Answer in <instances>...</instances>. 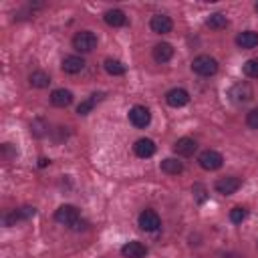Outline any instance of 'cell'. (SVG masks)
Instances as JSON below:
<instances>
[{
    "instance_id": "484cf974",
    "label": "cell",
    "mask_w": 258,
    "mask_h": 258,
    "mask_svg": "<svg viewBox=\"0 0 258 258\" xmlns=\"http://www.w3.org/2000/svg\"><path fill=\"white\" fill-rule=\"evenodd\" d=\"M242 71H244L246 77L258 79V58H248V60L242 64Z\"/></svg>"
},
{
    "instance_id": "2e32d148",
    "label": "cell",
    "mask_w": 258,
    "mask_h": 258,
    "mask_svg": "<svg viewBox=\"0 0 258 258\" xmlns=\"http://www.w3.org/2000/svg\"><path fill=\"white\" fill-rule=\"evenodd\" d=\"M171 56H173V46L169 42H157L153 46V60L155 62L163 64V62L171 60Z\"/></svg>"
},
{
    "instance_id": "7c38bea8",
    "label": "cell",
    "mask_w": 258,
    "mask_h": 258,
    "mask_svg": "<svg viewBox=\"0 0 258 258\" xmlns=\"http://www.w3.org/2000/svg\"><path fill=\"white\" fill-rule=\"evenodd\" d=\"M196 149H198V143L191 137H179L173 143V153L179 155V157H189V155L196 153Z\"/></svg>"
},
{
    "instance_id": "9c48e42d",
    "label": "cell",
    "mask_w": 258,
    "mask_h": 258,
    "mask_svg": "<svg viewBox=\"0 0 258 258\" xmlns=\"http://www.w3.org/2000/svg\"><path fill=\"white\" fill-rule=\"evenodd\" d=\"M240 185H242L240 177H236V175H226V177H220L214 187H216V191L222 194V196H232V194H236V191L240 189Z\"/></svg>"
},
{
    "instance_id": "7402d4cb",
    "label": "cell",
    "mask_w": 258,
    "mask_h": 258,
    "mask_svg": "<svg viewBox=\"0 0 258 258\" xmlns=\"http://www.w3.org/2000/svg\"><path fill=\"white\" fill-rule=\"evenodd\" d=\"M161 171L167 173V175H179L183 171V163L175 157H165L161 161Z\"/></svg>"
},
{
    "instance_id": "9a60e30c",
    "label": "cell",
    "mask_w": 258,
    "mask_h": 258,
    "mask_svg": "<svg viewBox=\"0 0 258 258\" xmlns=\"http://www.w3.org/2000/svg\"><path fill=\"white\" fill-rule=\"evenodd\" d=\"M121 254L125 258H145L147 256V246L141 244L139 240H131L121 248Z\"/></svg>"
},
{
    "instance_id": "f546056e",
    "label": "cell",
    "mask_w": 258,
    "mask_h": 258,
    "mask_svg": "<svg viewBox=\"0 0 258 258\" xmlns=\"http://www.w3.org/2000/svg\"><path fill=\"white\" fill-rule=\"evenodd\" d=\"M46 163H48V159H46V157H40V163H38V165H40V167H44Z\"/></svg>"
},
{
    "instance_id": "f1b7e54d",
    "label": "cell",
    "mask_w": 258,
    "mask_h": 258,
    "mask_svg": "<svg viewBox=\"0 0 258 258\" xmlns=\"http://www.w3.org/2000/svg\"><path fill=\"white\" fill-rule=\"evenodd\" d=\"M191 191H194V196H196V200H198L200 204H202V202H206V187H204L202 183H194Z\"/></svg>"
},
{
    "instance_id": "4316f807",
    "label": "cell",
    "mask_w": 258,
    "mask_h": 258,
    "mask_svg": "<svg viewBox=\"0 0 258 258\" xmlns=\"http://www.w3.org/2000/svg\"><path fill=\"white\" fill-rule=\"evenodd\" d=\"M30 131H32V135L42 137V135H46V133H48V125H46L42 119H34V121L30 123Z\"/></svg>"
},
{
    "instance_id": "3957f363",
    "label": "cell",
    "mask_w": 258,
    "mask_h": 258,
    "mask_svg": "<svg viewBox=\"0 0 258 258\" xmlns=\"http://www.w3.org/2000/svg\"><path fill=\"white\" fill-rule=\"evenodd\" d=\"M228 97H230L236 105H244V103L252 101V97H254V89H252V85H250V83L240 81V83H236V85H232V87H230Z\"/></svg>"
},
{
    "instance_id": "d6986e66",
    "label": "cell",
    "mask_w": 258,
    "mask_h": 258,
    "mask_svg": "<svg viewBox=\"0 0 258 258\" xmlns=\"http://www.w3.org/2000/svg\"><path fill=\"white\" fill-rule=\"evenodd\" d=\"M50 103L54 105V107H69L71 103H73V93L69 91V89H54L52 93H50Z\"/></svg>"
},
{
    "instance_id": "30bf717a",
    "label": "cell",
    "mask_w": 258,
    "mask_h": 258,
    "mask_svg": "<svg viewBox=\"0 0 258 258\" xmlns=\"http://www.w3.org/2000/svg\"><path fill=\"white\" fill-rule=\"evenodd\" d=\"M149 28L155 34H167L173 28V20L167 14H153L151 20H149Z\"/></svg>"
},
{
    "instance_id": "8fae6325",
    "label": "cell",
    "mask_w": 258,
    "mask_h": 258,
    "mask_svg": "<svg viewBox=\"0 0 258 258\" xmlns=\"http://www.w3.org/2000/svg\"><path fill=\"white\" fill-rule=\"evenodd\" d=\"M165 101H167L169 107H183V105L189 103V93L181 87H173L165 93Z\"/></svg>"
},
{
    "instance_id": "5bb4252c",
    "label": "cell",
    "mask_w": 258,
    "mask_h": 258,
    "mask_svg": "<svg viewBox=\"0 0 258 258\" xmlns=\"http://www.w3.org/2000/svg\"><path fill=\"white\" fill-rule=\"evenodd\" d=\"M155 141L153 139H149V137H141V139H137L135 143H133V151H135V155L137 157H141V159H147V157H151L153 153H155Z\"/></svg>"
},
{
    "instance_id": "7a4b0ae2",
    "label": "cell",
    "mask_w": 258,
    "mask_h": 258,
    "mask_svg": "<svg viewBox=\"0 0 258 258\" xmlns=\"http://www.w3.org/2000/svg\"><path fill=\"white\" fill-rule=\"evenodd\" d=\"M191 71L200 77H212L218 73V60L210 54H200L191 60Z\"/></svg>"
},
{
    "instance_id": "e0dca14e",
    "label": "cell",
    "mask_w": 258,
    "mask_h": 258,
    "mask_svg": "<svg viewBox=\"0 0 258 258\" xmlns=\"http://www.w3.org/2000/svg\"><path fill=\"white\" fill-rule=\"evenodd\" d=\"M103 99H105V93H93V95H89L85 101H81V103L77 105V113H79V115H89V113L95 109V105L101 103Z\"/></svg>"
},
{
    "instance_id": "6da1fadb",
    "label": "cell",
    "mask_w": 258,
    "mask_h": 258,
    "mask_svg": "<svg viewBox=\"0 0 258 258\" xmlns=\"http://www.w3.org/2000/svg\"><path fill=\"white\" fill-rule=\"evenodd\" d=\"M73 48L81 54H87V52H93L97 48V34L91 32V30H79L75 36H73Z\"/></svg>"
},
{
    "instance_id": "44dd1931",
    "label": "cell",
    "mask_w": 258,
    "mask_h": 258,
    "mask_svg": "<svg viewBox=\"0 0 258 258\" xmlns=\"http://www.w3.org/2000/svg\"><path fill=\"white\" fill-rule=\"evenodd\" d=\"M28 83H30V87H34V89H46V87L50 85V77H48L44 71H32V73L28 75Z\"/></svg>"
},
{
    "instance_id": "83f0119b",
    "label": "cell",
    "mask_w": 258,
    "mask_h": 258,
    "mask_svg": "<svg viewBox=\"0 0 258 258\" xmlns=\"http://www.w3.org/2000/svg\"><path fill=\"white\" fill-rule=\"evenodd\" d=\"M246 125H248L250 129H258V107L252 109V111L246 115Z\"/></svg>"
},
{
    "instance_id": "4fadbf2b",
    "label": "cell",
    "mask_w": 258,
    "mask_h": 258,
    "mask_svg": "<svg viewBox=\"0 0 258 258\" xmlns=\"http://www.w3.org/2000/svg\"><path fill=\"white\" fill-rule=\"evenodd\" d=\"M60 69H62V73H67V75H77V73H81V71L85 69V58L79 56V54H69V56L62 58Z\"/></svg>"
},
{
    "instance_id": "52a82bcc",
    "label": "cell",
    "mask_w": 258,
    "mask_h": 258,
    "mask_svg": "<svg viewBox=\"0 0 258 258\" xmlns=\"http://www.w3.org/2000/svg\"><path fill=\"white\" fill-rule=\"evenodd\" d=\"M34 214H36V208H32V206H22V208L12 210L10 214H6V216L2 218V222H4V226H16L18 222H24V220L34 218Z\"/></svg>"
},
{
    "instance_id": "ffe728a7",
    "label": "cell",
    "mask_w": 258,
    "mask_h": 258,
    "mask_svg": "<svg viewBox=\"0 0 258 258\" xmlns=\"http://www.w3.org/2000/svg\"><path fill=\"white\" fill-rule=\"evenodd\" d=\"M103 18H105V22H107L109 26H113V28H119V26H123V24L127 22L125 12L119 10V8H111V10H107Z\"/></svg>"
},
{
    "instance_id": "4dcf8cb0",
    "label": "cell",
    "mask_w": 258,
    "mask_h": 258,
    "mask_svg": "<svg viewBox=\"0 0 258 258\" xmlns=\"http://www.w3.org/2000/svg\"><path fill=\"white\" fill-rule=\"evenodd\" d=\"M256 10H258V2H256Z\"/></svg>"
},
{
    "instance_id": "8992f818",
    "label": "cell",
    "mask_w": 258,
    "mask_h": 258,
    "mask_svg": "<svg viewBox=\"0 0 258 258\" xmlns=\"http://www.w3.org/2000/svg\"><path fill=\"white\" fill-rule=\"evenodd\" d=\"M129 121L133 127L137 129H145L149 123H151V113L145 105H135L129 109Z\"/></svg>"
},
{
    "instance_id": "cb8c5ba5",
    "label": "cell",
    "mask_w": 258,
    "mask_h": 258,
    "mask_svg": "<svg viewBox=\"0 0 258 258\" xmlns=\"http://www.w3.org/2000/svg\"><path fill=\"white\" fill-rule=\"evenodd\" d=\"M105 71L113 77H119V75H125V64L117 58H107L105 60Z\"/></svg>"
},
{
    "instance_id": "d4e9b609",
    "label": "cell",
    "mask_w": 258,
    "mask_h": 258,
    "mask_svg": "<svg viewBox=\"0 0 258 258\" xmlns=\"http://www.w3.org/2000/svg\"><path fill=\"white\" fill-rule=\"evenodd\" d=\"M246 218H248V210H246V208L236 206V208L230 210V222H232V224H242Z\"/></svg>"
},
{
    "instance_id": "ba28073f",
    "label": "cell",
    "mask_w": 258,
    "mask_h": 258,
    "mask_svg": "<svg viewBox=\"0 0 258 258\" xmlns=\"http://www.w3.org/2000/svg\"><path fill=\"white\" fill-rule=\"evenodd\" d=\"M137 224H139V228L143 232H155L161 226V218L157 216L155 210H143L139 214V218H137Z\"/></svg>"
},
{
    "instance_id": "ac0fdd59",
    "label": "cell",
    "mask_w": 258,
    "mask_h": 258,
    "mask_svg": "<svg viewBox=\"0 0 258 258\" xmlns=\"http://www.w3.org/2000/svg\"><path fill=\"white\" fill-rule=\"evenodd\" d=\"M236 44H238L240 48H244V50L258 46V32H256V30H242V32L236 36Z\"/></svg>"
},
{
    "instance_id": "603a6c76",
    "label": "cell",
    "mask_w": 258,
    "mask_h": 258,
    "mask_svg": "<svg viewBox=\"0 0 258 258\" xmlns=\"http://www.w3.org/2000/svg\"><path fill=\"white\" fill-rule=\"evenodd\" d=\"M206 26L212 28V30H222V28L228 26V18H226V14H222V12H214V14H210V16L206 18Z\"/></svg>"
},
{
    "instance_id": "5b68a950",
    "label": "cell",
    "mask_w": 258,
    "mask_h": 258,
    "mask_svg": "<svg viewBox=\"0 0 258 258\" xmlns=\"http://www.w3.org/2000/svg\"><path fill=\"white\" fill-rule=\"evenodd\" d=\"M54 220H56L58 224H62V226L73 228V226L81 220L79 208H77V206H73V204H64V206H60V208L54 212Z\"/></svg>"
},
{
    "instance_id": "277c9868",
    "label": "cell",
    "mask_w": 258,
    "mask_h": 258,
    "mask_svg": "<svg viewBox=\"0 0 258 258\" xmlns=\"http://www.w3.org/2000/svg\"><path fill=\"white\" fill-rule=\"evenodd\" d=\"M198 163L206 171H216V169H220L224 165V155L220 151H216V149H206V151H202L198 155Z\"/></svg>"
}]
</instances>
